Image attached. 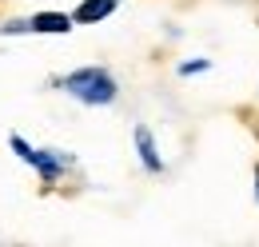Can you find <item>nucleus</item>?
<instances>
[{"label": "nucleus", "instance_id": "6", "mask_svg": "<svg viewBox=\"0 0 259 247\" xmlns=\"http://www.w3.org/2000/svg\"><path fill=\"white\" fill-rule=\"evenodd\" d=\"M235 116L243 120V128H251V136L259 140V108H255V104H243V108H235Z\"/></svg>", "mask_w": 259, "mask_h": 247}, {"label": "nucleus", "instance_id": "7", "mask_svg": "<svg viewBox=\"0 0 259 247\" xmlns=\"http://www.w3.org/2000/svg\"><path fill=\"white\" fill-rule=\"evenodd\" d=\"M8 144H12V152L20 155L24 163H28V159H32V152H36V148H28V140H20V136H8Z\"/></svg>", "mask_w": 259, "mask_h": 247}, {"label": "nucleus", "instance_id": "9", "mask_svg": "<svg viewBox=\"0 0 259 247\" xmlns=\"http://www.w3.org/2000/svg\"><path fill=\"white\" fill-rule=\"evenodd\" d=\"M255 199H259V163H255Z\"/></svg>", "mask_w": 259, "mask_h": 247}, {"label": "nucleus", "instance_id": "8", "mask_svg": "<svg viewBox=\"0 0 259 247\" xmlns=\"http://www.w3.org/2000/svg\"><path fill=\"white\" fill-rule=\"evenodd\" d=\"M211 68V60H188V64H180V76H195V72H207Z\"/></svg>", "mask_w": 259, "mask_h": 247}, {"label": "nucleus", "instance_id": "3", "mask_svg": "<svg viewBox=\"0 0 259 247\" xmlns=\"http://www.w3.org/2000/svg\"><path fill=\"white\" fill-rule=\"evenodd\" d=\"M28 163L40 172V180H44V184H56V180H60V172H64V168H72V155H60V152H32V159H28Z\"/></svg>", "mask_w": 259, "mask_h": 247}, {"label": "nucleus", "instance_id": "2", "mask_svg": "<svg viewBox=\"0 0 259 247\" xmlns=\"http://www.w3.org/2000/svg\"><path fill=\"white\" fill-rule=\"evenodd\" d=\"M136 152H140V163H144L152 176H160V172H163L160 148H156V136H152V128H148V124H140V128H136Z\"/></svg>", "mask_w": 259, "mask_h": 247}, {"label": "nucleus", "instance_id": "1", "mask_svg": "<svg viewBox=\"0 0 259 247\" xmlns=\"http://www.w3.org/2000/svg\"><path fill=\"white\" fill-rule=\"evenodd\" d=\"M64 88L76 96V100L96 104V108L116 100V80H112V72H104V68H76V72H68Z\"/></svg>", "mask_w": 259, "mask_h": 247}, {"label": "nucleus", "instance_id": "5", "mask_svg": "<svg viewBox=\"0 0 259 247\" xmlns=\"http://www.w3.org/2000/svg\"><path fill=\"white\" fill-rule=\"evenodd\" d=\"M72 16L68 12H36L32 20H28V32H40V36H64L72 32Z\"/></svg>", "mask_w": 259, "mask_h": 247}, {"label": "nucleus", "instance_id": "4", "mask_svg": "<svg viewBox=\"0 0 259 247\" xmlns=\"http://www.w3.org/2000/svg\"><path fill=\"white\" fill-rule=\"evenodd\" d=\"M120 8V0H80L72 12V24H100Z\"/></svg>", "mask_w": 259, "mask_h": 247}]
</instances>
